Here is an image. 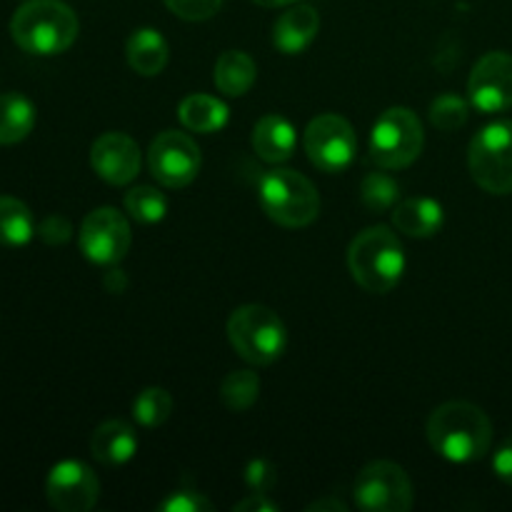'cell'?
Segmentation results:
<instances>
[{"label": "cell", "mask_w": 512, "mask_h": 512, "mask_svg": "<svg viewBox=\"0 0 512 512\" xmlns=\"http://www.w3.org/2000/svg\"><path fill=\"white\" fill-rule=\"evenodd\" d=\"M255 78H258V65L243 50H225L215 63L213 80L218 90L228 98H240L253 88Z\"/></svg>", "instance_id": "21"}, {"label": "cell", "mask_w": 512, "mask_h": 512, "mask_svg": "<svg viewBox=\"0 0 512 512\" xmlns=\"http://www.w3.org/2000/svg\"><path fill=\"white\" fill-rule=\"evenodd\" d=\"M105 288H108V293H123V290L128 288V278H125L123 270H110V273L105 275Z\"/></svg>", "instance_id": "35"}, {"label": "cell", "mask_w": 512, "mask_h": 512, "mask_svg": "<svg viewBox=\"0 0 512 512\" xmlns=\"http://www.w3.org/2000/svg\"><path fill=\"white\" fill-rule=\"evenodd\" d=\"M260 208L283 228H305L320 213V195L305 175L295 170H270L258 185Z\"/></svg>", "instance_id": "5"}, {"label": "cell", "mask_w": 512, "mask_h": 512, "mask_svg": "<svg viewBox=\"0 0 512 512\" xmlns=\"http://www.w3.org/2000/svg\"><path fill=\"white\" fill-rule=\"evenodd\" d=\"M228 340L250 365H273L288 348L285 323L265 305H240L228 320Z\"/></svg>", "instance_id": "4"}, {"label": "cell", "mask_w": 512, "mask_h": 512, "mask_svg": "<svg viewBox=\"0 0 512 512\" xmlns=\"http://www.w3.org/2000/svg\"><path fill=\"white\" fill-rule=\"evenodd\" d=\"M178 118L190 133L210 135L225 128V123H228L230 118V110L223 100L213 98V95L195 93V95H188V98L180 103Z\"/></svg>", "instance_id": "20"}, {"label": "cell", "mask_w": 512, "mask_h": 512, "mask_svg": "<svg viewBox=\"0 0 512 512\" xmlns=\"http://www.w3.org/2000/svg\"><path fill=\"white\" fill-rule=\"evenodd\" d=\"M35 128V105L20 93L0 95V145H15Z\"/></svg>", "instance_id": "22"}, {"label": "cell", "mask_w": 512, "mask_h": 512, "mask_svg": "<svg viewBox=\"0 0 512 512\" xmlns=\"http://www.w3.org/2000/svg\"><path fill=\"white\" fill-rule=\"evenodd\" d=\"M245 483L255 490V493H265L270 485L275 483V468L265 460H253L245 470Z\"/></svg>", "instance_id": "32"}, {"label": "cell", "mask_w": 512, "mask_h": 512, "mask_svg": "<svg viewBox=\"0 0 512 512\" xmlns=\"http://www.w3.org/2000/svg\"><path fill=\"white\" fill-rule=\"evenodd\" d=\"M323 512V510H333V512H348V505L338 498H323V500H315L313 505H308V512Z\"/></svg>", "instance_id": "36"}, {"label": "cell", "mask_w": 512, "mask_h": 512, "mask_svg": "<svg viewBox=\"0 0 512 512\" xmlns=\"http://www.w3.org/2000/svg\"><path fill=\"white\" fill-rule=\"evenodd\" d=\"M468 165L485 193H512V120H495L470 140Z\"/></svg>", "instance_id": "7"}, {"label": "cell", "mask_w": 512, "mask_h": 512, "mask_svg": "<svg viewBox=\"0 0 512 512\" xmlns=\"http://www.w3.org/2000/svg\"><path fill=\"white\" fill-rule=\"evenodd\" d=\"M90 165L110 185H128L140 173V148L128 133H103L90 148Z\"/></svg>", "instance_id": "14"}, {"label": "cell", "mask_w": 512, "mask_h": 512, "mask_svg": "<svg viewBox=\"0 0 512 512\" xmlns=\"http://www.w3.org/2000/svg\"><path fill=\"white\" fill-rule=\"evenodd\" d=\"M38 233L33 213L23 200L13 195H0V245L5 248H23Z\"/></svg>", "instance_id": "23"}, {"label": "cell", "mask_w": 512, "mask_h": 512, "mask_svg": "<svg viewBox=\"0 0 512 512\" xmlns=\"http://www.w3.org/2000/svg\"><path fill=\"white\" fill-rule=\"evenodd\" d=\"M130 243L133 233L128 218L115 208H95L80 225V253L95 265H118L128 255Z\"/></svg>", "instance_id": "10"}, {"label": "cell", "mask_w": 512, "mask_h": 512, "mask_svg": "<svg viewBox=\"0 0 512 512\" xmlns=\"http://www.w3.org/2000/svg\"><path fill=\"white\" fill-rule=\"evenodd\" d=\"M320 33V15L313 5H288L273 25V45L283 55H300L313 45Z\"/></svg>", "instance_id": "15"}, {"label": "cell", "mask_w": 512, "mask_h": 512, "mask_svg": "<svg viewBox=\"0 0 512 512\" xmlns=\"http://www.w3.org/2000/svg\"><path fill=\"white\" fill-rule=\"evenodd\" d=\"M170 13L178 18L190 20V23H200V20H210L220 10L223 0H165Z\"/></svg>", "instance_id": "29"}, {"label": "cell", "mask_w": 512, "mask_h": 512, "mask_svg": "<svg viewBox=\"0 0 512 512\" xmlns=\"http://www.w3.org/2000/svg\"><path fill=\"white\" fill-rule=\"evenodd\" d=\"M470 105L480 113L495 115L512 108V55L505 50L485 53L475 63L468 80Z\"/></svg>", "instance_id": "13"}, {"label": "cell", "mask_w": 512, "mask_h": 512, "mask_svg": "<svg viewBox=\"0 0 512 512\" xmlns=\"http://www.w3.org/2000/svg\"><path fill=\"white\" fill-rule=\"evenodd\" d=\"M280 505L268 498V493H250L243 503L235 505V512H278Z\"/></svg>", "instance_id": "34"}, {"label": "cell", "mask_w": 512, "mask_h": 512, "mask_svg": "<svg viewBox=\"0 0 512 512\" xmlns=\"http://www.w3.org/2000/svg\"><path fill=\"white\" fill-rule=\"evenodd\" d=\"M405 248L385 225H373L355 235L348 248V268L355 283L375 295L390 293L403 280Z\"/></svg>", "instance_id": "3"}, {"label": "cell", "mask_w": 512, "mask_h": 512, "mask_svg": "<svg viewBox=\"0 0 512 512\" xmlns=\"http://www.w3.org/2000/svg\"><path fill=\"white\" fill-rule=\"evenodd\" d=\"M125 210L138 223L153 225L168 215V198L153 185H138V188L125 193Z\"/></svg>", "instance_id": "25"}, {"label": "cell", "mask_w": 512, "mask_h": 512, "mask_svg": "<svg viewBox=\"0 0 512 512\" xmlns=\"http://www.w3.org/2000/svg\"><path fill=\"white\" fill-rule=\"evenodd\" d=\"M200 148L188 133L178 130H163L158 138L150 143L148 168L153 178L165 188H185L193 183L200 173Z\"/></svg>", "instance_id": "11"}, {"label": "cell", "mask_w": 512, "mask_h": 512, "mask_svg": "<svg viewBox=\"0 0 512 512\" xmlns=\"http://www.w3.org/2000/svg\"><path fill=\"white\" fill-rule=\"evenodd\" d=\"M253 3L263 5V8H288V5L300 3V0H253Z\"/></svg>", "instance_id": "37"}, {"label": "cell", "mask_w": 512, "mask_h": 512, "mask_svg": "<svg viewBox=\"0 0 512 512\" xmlns=\"http://www.w3.org/2000/svg\"><path fill=\"white\" fill-rule=\"evenodd\" d=\"M445 223V210L433 198H408L393 208V225L410 238H433Z\"/></svg>", "instance_id": "18"}, {"label": "cell", "mask_w": 512, "mask_h": 512, "mask_svg": "<svg viewBox=\"0 0 512 512\" xmlns=\"http://www.w3.org/2000/svg\"><path fill=\"white\" fill-rule=\"evenodd\" d=\"M260 395V378L253 370H233L223 378L220 383V400L228 410L233 413H245L248 408H253L255 400Z\"/></svg>", "instance_id": "24"}, {"label": "cell", "mask_w": 512, "mask_h": 512, "mask_svg": "<svg viewBox=\"0 0 512 512\" xmlns=\"http://www.w3.org/2000/svg\"><path fill=\"white\" fill-rule=\"evenodd\" d=\"M305 153L310 163L323 173H343L358 153L355 130L343 115L323 113L310 120L303 135Z\"/></svg>", "instance_id": "9"}, {"label": "cell", "mask_w": 512, "mask_h": 512, "mask_svg": "<svg viewBox=\"0 0 512 512\" xmlns=\"http://www.w3.org/2000/svg\"><path fill=\"white\" fill-rule=\"evenodd\" d=\"M78 33V15L63 0H28L10 20L15 45L30 55L65 53Z\"/></svg>", "instance_id": "2"}, {"label": "cell", "mask_w": 512, "mask_h": 512, "mask_svg": "<svg viewBox=\"0 0 512 512\" xmlns=\"http://www.w3.org/2000/svg\"><path fill=\"white\" fill-rule=\"evenodd\" d=\"M493 470L503 483L512 485V438L505 440L493 455Z\"/></svg>", "instance_id": "33"}, {"label": "cell", "mask_w": 512, "mask_h": 512, "mask_svg": "<svg viewBox=\"0 0 512 512\" xmlns=\"http://www.w3.org/2000/svg\"><path fill=\"white\" fill-rule=\"evenodd\" d=\"M353 498L365 512H408L415 495L408 473L398 463L375 460L355 478Z\"/></svg>", "instance_id": "8"}, {"label": "cell", "mask_w": 512, "mask_h": 512, "mask_svg": "<svg viewBox=\"0 0 512 512\" xmlns=\"http://www.w3.org/2000/svg\"><path fill=\"white\" fill-rule=\"evenodd\" d=\"M295 143H298V133L285 115L270 113L255 123L253 150L265 163L280 165L290 160L295 153Z\"/></svg>", "instance_id": "16"}, {"label": "cell", "mask_w": 512, "mask_h": 512, "mask_svg": "<svg viewBox=\"0 0 512 512\" xmlns=\"http://www.w3.org/2000/svg\"><path fill=\"white\" fill-rule=\"evenodd\" d=\"M468 115V100L455 93H445L430 103V123L438 130H445V133H453V130L463 128L468 123Z\"/></svg>", "instance_id": "28"}, {"label": "cell", "mask_w": 512, "mask_h": 512, "mask_svg": "<svg viewBox=\"0 0 512 512\" xmlns=\"http://www.w3.org/2000/svg\"><path fill=\"white\" fill-rule=\"evenodd\" d=\"M90 453L103 465H125L138 453V435L123 420H105L90 438Z\"/></svg>", "instance_id": "17"}, {"label": "cell", "mask_w": 512, "mask_h": 512, "mask_svg": "<svg viewBox=\"0 0 512 512\" xmlns=\"http://www.w3.org/2000/svg\"><path fill=\"white\" fill-rule=\"evenodd\" d=\"M428 440L435 453L450 463H475L490 453L493 423L478 405L468 400H450L430 413Z\"/></svg>", "instance_id": "1"}, {"label": "cell", "mask_w": 512, "mask_h": 512, "mask_svg": "<svg viewBox=\"0 0 512 512\" xmlns=\"http://www.w3.org/2000/svg\"><path fill=\"white\" fill-rule=\"evenodd\" d=\"M173 413V398L165 388H145L133 400V418L143 428H160Z\"/></svg>", "instance_id": "26"}, {"label": "cell", "mask_w": 512, "mask_h": 512, "mask_svg": "<svg viewBox=\"0 0 512 512\" xmlns=\"http://www.w3.org/2000/svg\"><path fill=\"white\" fill-rule=\"evenodd\" d=\"M160 512H210L213 503L198 490H175L163 503L158 505Z\"/></svg>", "instance_id": "30"}, {"label": "cell", "mask_w": 512, "mask_h": 512, "mask_svg": "<svg viewBox=\"0 0 512 512\" xmlns=\"http://www.w3.org/2000/svg\"><path fill=\"white\" fill-rule=\"evenodd\" d=\"M70 235H73V225H70V220L65 215H48L38 225V238L48 245L68 243Z\"/></svg>", "instance_id": "31"}, {"label": "cell", "mask_w": 512, "mask_h": 512, "mask_svg": "<svg viewBox=\"0 0 512 512\" xmlns=\"http://www.w3.org/2000/svg\"><path fill=\"white\" fill-rule=\"evenodd\" d=\"M400 185L390 178L388 173H370L365 175L363 185H360V200L370 213H385L393 210L398 203Z\"/></svg>", "instance_id": "27"}, {"label": "cell", "mask_w": 512, "mask_h": 512, "mask_svg": "<svg viewBox=\"0 0 512 512\" xmlns=\"http://www.w3.org/2000/svg\"><path fill=\"white\" fill-rule=\"evenodd\" d=\"M425 145V130L410 108H388L373 125L370 155L385 170H403L420 158Z\"/></svg>", "instance_id": "6"}, {"label": "cell", "mask_w": 512, "mask_h": 512, "mask_svg": "<svg viewBox=\"0 0 512 512\" xmlns=\"http://www.w3.org/2000/svg\"><path fill=\"white\" fill-rule=\"evenodd\" d=\"M125 55H128V63L135 73L145 75V78H153V75L163 73L165 65H168L170 48L168 40L163 38L160 30L138 28L128 38Z\"/></svg>", "instance_id": "19"}, {"label": "cell", "mask_w": 512, "mask_h": 512, "mask_svg": "<svg viewBox=\"0 0 512 512\" xmlns=\"http://www.w3.org/2000/svg\"><path fill=\"white\" fill-rule=\"evenodd\" d=\"M45 498L60 512H88L100 498V480L80 460H60L45 480Z\"/></svg>", "instance_id": "12"}]
</instances>
